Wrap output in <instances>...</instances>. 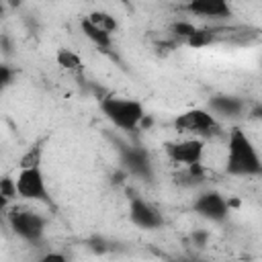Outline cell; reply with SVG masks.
<instances>
[{
    "label": "cell",
    "instance_id": "obj_9",
    "mask_svg": "<svg viewBox=\"0 0 262 262\" xmlns=\"http://www.w3.org/2000/svg\"><path fill=\"white\" fill-rule=\"evenodd\" d=\"M164 151H166L168 160H172L174 164L188 166V164L203 162V156H205V141H203V137L176 139V141L164 143Z\"/></svg>",
    "mask_w": 262,
    "mask_h": 262
},
{
    "label": "cell",
    "instance_id": "obj_23",
    "mask_svg": "<svg viewBox=\"0 0 262 262\" xmlns=\"http://www.w3.org/2000/svg\"><path fill=\"white\" fill-rule=\"evenodd\" d=\"M4 14H6V4H4V0H0V20L4 18Z\"/></svg>",
    "mask_w": 262,
    "mask_h": 262
},
{
    "label": "cell",
    "instance_id": "obj_5",
    "mask_svg": "<svg viewBox=\"0 0 262 262\" xmlns=\"http://www.w3.org/2000/svg\"><path fill=\"white\" fill-rule=\"evenodd\" d=\"M172 127L178 133H188L194 137H209L219 131V121L207 108H188L174 117Z\"/></svg>",
    "mask_w": 262,
    "mask_h": 262
},
{
    "label": "cell",
    "instance_id": "obj_21",
    "mask_svg": "<svg viewBox=\"0 0 262 262\" xmlns=\"http://www.w3.org/2000/svg\"><path fill=\"white\" fill-rule=\"evenodd\" d=\"M8 203H10V199H8V196H4V194L0 192V215L8 211Z\"/></svg>",
    "mask_w": 262,
    "mask_h": 262
},
{
    "label": "cell",
    "instance_id": "obj_8",
    "mask_svg": "<svg viewBox=\"0 0 262 262\" xmlns=\"http://www.w3.org/2000/svg\"><path fill=\"white\" fill-rule=\"evenodd\" d=\"M129 221H131L135 227L145 229V231L160 229V227H164V223H166L162 211H160L154 203H149L147 199H143V196H139V194L131 196V201H129Z\"/></svg>",
    "mask_w": 262,
    "mask_h": 262
},
{
    "label": "cell",
    "instance_id": "obj_7",
    "mask_svg": "<svg viewBox=\"0 0 262 262\" xmlns=\"http://www.w3.org/2000/svg\"><path fill=\"white\" fill-rule=\"evenodd\" d=\"M229 203L219 190H203L192 201V211L213 223H223L229 217Z\"/></svg>",
    "mask_w": 262,
    "mask_h": 262
},
{
    "label": "cell",
    "instance_id": "obj_13",
    "mask_svg": "<svg viewBox=\"0 0 262 262\" xmlns=\"http://www.w3.org/2000/svg\"><path fill=\"white\" fill-rule=\"evenodd\" d=\"M55 61H57L59 68H63L68 72H82V66H84L82 59H80V55L76 51H72V49H66V47L57 49Z\"/></svg>",
    "mask_w": 262,
    "mask_h": 262
},
{
    "label": "cell",
    "instance_id": "obj_10",
    "mask_svg": "<svg viewBox=\"0 0 262 262\" xmlns=\"http://www.w3.org/2000/svg\"><path fill=\"white\" fill-rule=\"evenodd\" d=\"M207 111L217 121H235L248 115V102L233 94H213L207 102Z\"/></svg>",
    "mask_w": 262,
    "mask_h": 262
},
{
    "label": "cell",
    "instance_id": "obj_17",
    "mask_svg": "<svg viewBox=\"0 0 262 262\" xmlns=\"http://www.w3.org/2000/svg\"><path fill=\"white\" fill-rule=\"evenodd\" d=\"M16 78V70L8 63H0V92L6 90Z\"/></svg>",
    "mask_w": 262,
    "mask_h": 262
},
{
    "label": "cell",
    "instance_id": "obj_12",
    "mask_svg": "<svg viewBox=\"0 0 262 262\" xmlns=\"http://www.w3.org/2000/svg\"><path fill=\"white\" fill-rule=\"evenodd\" d=\"M80 29H82L84 37H86L88 41H92V43H94L98 49H102V51H108V49L113 47V35H111V33H106L104 29L96 27L94 23H90L86 16L80 20Z\"/></svg>",
    "mask_w": 262,
    "mask_h": 262
},
{
    "label": "cell",
    "instance_id": "obj_1",
    "mask_svg": "<svg viewBox=\"0 0 262 262\" xmlns=\"http://www.w3.org/2000/svg\"><path fill=\"white\" fill-rule=\"evenodd\" d=\"M225 172L229 176H260L262 162L258 149L250 141L244 129L233 127L227 139V158H225Z\"/></svg>",
    "mask_w": 262,
    "mask_h": 262
},
{
    "label": "cell",
    "instance_id": "obj_2",
    "mask_svg": "<svg viewBox=\"0 0 262 262\" xmlns=\"http://www.w3.org/2000/svg\"><path fill=\"white\" fill-rule=\"evenodd\" d=\"M100 113L106 117L111 125L125 133L139 131V123L145 117V108L139 100L127 98V96H117V94H104L98 100Z\"/></svg>",
    "mask_w": 262,
    "mask_h": 262
},
{
    "label": "cell",
    "instance_id": "obj_3",
    "mask_svg": "<svg viewBox=\"0 0 262 262\" xmlns=\"http://www.w3.org/2000/svg\"><path fill=\"white\" fill-rule=\"evenodd\" d=\"M10 231L27 244H39L47 229V219L27 207H12L6 213Z\"/></svg>",
    "mask_w": 262,
    "mask_h": 262
},
{
    "label": "cell",
    "instance_id": "obj_6",
    "mask_svg": "<svg viewBox=\"0 0 262 262\" xmlns=\"http://www.w3.org/2000/svg\"><path fill=\"white\" fill-rule=\"evenodd\" d=\"M16 182V194L27 201H37L43 205H51V194L45 184V176L41 168H20Z\"/></svg>",
    "mask_w": 262,
    "mask_h": 262
},
{
    "label": "cell",
    "instance_id": "obj_18",
    "mask_svg": "<svg viewBox=\"0 0 262 262\" xmlns=\"http://www.w3.org/2000/svg\"><path fill=\"white\" fill-rule=\"evenodd\" d=\"M0 192H2L4 196H8V199L16 196V182H14V178H10V176H0Z\"/></svg>",
    "mask_w": 262,
    "mask_h": 262
},
{
    "label": "cell",
    "instance_id": "obj_15",
    "mask_svg": "<svg viewBox=\"0 0 262 262\" xmlns=\"http://www.w3.org/2000/svg\"><path fill=\"white\" fill-rule=\"evenodd\" d=\"M41 160H43V143H35L23 154L18 166L20 168H41Z\"/></svg>",
    "mask_w": 262,
    "mask_h": 262
},
{
    "label": "cell",
    "instance_id": "obj_20",
    "mask_svg": "<svg viewBox=\"0 0 262 262\" xmlns=\"http://www.w3.org/2000/svg\"><path fill=\"white\" fill-rule=\"evenodd\" d=\"M190 239H192V244H194L196 248H205V246H207V239H209V233H207V231H194V233L190 235Z\"/></svg>",
    "mask_w": 262,
    "mask_h": 262
},
{
    "label": "cell",
    "instance_id": "obj_24",
    "mask_svg": "<svg viewBox=\"0 0 262 262\" xmlns=\"http://www.w3.org/2000/svg\"><path fill=\"white\" fill-rule=\"evenodd\" d=\"M8 6L10 8H18L20 6V0H8Z\"/></svg>",
    "mask_w": 262,
    "mask_h": 262
},
{
    "label": "cell",
    "instance_id": "obj_14",
    "mask_svg": "<svg viewBox=\"0 0 262 262\" xmlns=\"http://www.w3.org/2000/svg\"><path fill=\"white\" fill-rule=\"evenodd\" d=\"M90 23H94L96 27H100V29H104L106 33H115L117 29H119V23H117V18L113 16V14H108V12H104V10H92L88 16H86Z\"/></svg>",
    "mask_w": 262,
    "mask_h": 262
},
{
    "label": "cell",
    "instance_id": "obj_11",
    "mask_svg": "<svg viewBox=\"0 0 262 262\" xmlns=\"http://www.w3.org/2000/svg\"><path fill=\"white\" fill-rule=\"evenodd\" d=\"M184 10L192 16L203 18H229L231 6L227 0H188L184 4Z\"/></svg>",
    "mask_w": 262,
    "mask_h": 262
},
{
    "label": "cell",
    "instance_id": "obj_4",
    "mask_svg": "<svg viewBox=\"0 0 262 262\" xmlns=\"http://www.w3.org/2000/svg\"><path fill=\"white\" fill-rule=\"evenodd\" d=\"M117 149H119L121 170H125L127 176L139 178L143 182H151L154 180V166H151L149 154H147V149L143 145L117 141Z\"/></svg>",
    "mask_w": 262,
    "mask_h": 262
},
{
    "label": "cell",
    "instance_id": "obj_19",
    "mask_svg": "<svg viewBox=\"0 0 262 262\" xmlns=\"http://www.w3.org/2000/svg\"><path fill=\"white\" fill-rule=\"evenodd\" d=\"M12 49H14L12 37H10V35H6V33H0V51H2L4 55H10V53H12Z\"/></svg>",
    "mask_w": 262,
    "mask_h": 262
},
{
    "label": "cell",
    "instance_id": "obj_16",
    "mask_svg": "<svg viewBox=\"0 0 262 262\" xmlns=\"http://www.w3.org/2000/svg\"><path fill=\"white\" fill-rule=\"evenodd\" d=\"M196 27L192 25V23H188V20H178V23H174L172 27H170V33H172V39L178 43H184L190 35H192V31H194Z\"/></svg>",
    "mask_w": 262,
    "mask_h": 262
},
{
    "label": "cell",
    "instance_id": "obj_22",
    "mask_svg": "<svg viewBox=\"0 0 262 262\" xmlns=\"http://www.w3.org/2000/svg\"><path fill=\"white\" fill-rule=\"evenodd\" d=\"M43 260H61V262H63L66 256H63V254H53V252H49V254L43 256Z\"/></svg>",
    "mask_w": 262,
    "mask_h": 262
}]
</instances>
